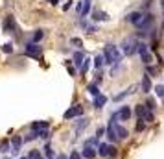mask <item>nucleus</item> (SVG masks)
Wrapping results in <instances>:
<instances>
[{
	"label": "nucleus",
	"instance_id": "obj_1",
	"mask_svg": "<svg viewBox=\"0 0 164 159\" xmlns=\"http://www.w3.org/2000/svg\"><path fill=\"white\" fill-rule=\"evenodd\" d=\"M122 50L114 45H107L105 50H103V57H105V63H111V65H120L122 63Z\"/></svg>",
	"mask_w": 164,
	"mask_h": 159
},
{
	"label": "nucleus",
	"instance_id": "obj_2",
	"mask_svg": "<svg viewBox=\"0 0 164 159\" xmlns=\"http://www.w3.org/2000/svg\"><path fill=\"white\" fill-rule=\"evenodd\" d=\"M138 52V43L135 39H125L122 43V54L124 56H133Z\"/></svg>",
	"mask_w": 164,
	"mask_h": 159
},
{
	"label": "nucleus",
	"instance_id": "obj_3",
	"mask_svg": "<svg viewBox=\"0 0 164 159\" xmlns=\"http://www.w3.org/2000/svg\"><path fill=\"white\" fill-rule=\"evenodd\" d=\"M138 54H140L142 61H144L146 65H149V63L153 61V56H151V52H149V48H148L146 43H138Z\"/></svg>",
	"mask_w": 164,
	"mask_h": 159
},
{
	"label": "nucleus",
	"instance_id": "obj_4",
	"mask_svg": "<svg viewBox=\"0 0 164 159\" xmlns=\"http://www.w3.org/2000/svg\"><path fill=\"white\" fill-rule=\"evenodd\" d=\"M41 54H42V46H39L37 43H28V45H26V56L39 59Z\"/></svg>",
	"mask_w": 164,
	"mask_h": 159
},
{
	"label": "nucleus",
	"instance_id": "obj_5",
	"mask_svg": "<svg viewBox=\"0 0 164 159\" xmlns=\"http://www.w3.org/2000/svg\"><path fill=\"white\" fill-rule=\"evenodd\" d=\"M129 119H131V107H129V105L120 107V109L113 115V120H129Z\"/></svg>",
	"mask_w": 164,
	"mask_h": 159
},
{
	"label": "nucleus",
	"instance_id": "obj_6",
	"mask_svg": "<svg viewBox=\"0 0 164 159\" xmlns=\"http://www.w3.org/2000/svg\"><path fill=\"white\" fill-rule=\"evenodd\" d=\"M125 19H127V22L135 24V26H140L142 22H144V13H140V11H131Z\"/></svg>",
	"mask_w": 164,
	"mask_h": 159
},
{
	"label": "nucleus",
	"instance_id": "obj_7",
	"mask_svg": "<svg viewBox=\"0 0 164 159\" xmlns=\"http://www.w3.org/2000/svg\"><path fill=\"white\" fill-rule=\"evenodd\" d=\"M83 115V107L81 105H74V107H70V109H67L65 111V120H70V119H76V116H81Z\"/></svg>",
	"mask_w": 164,
	"mask_h": 159
},
{
	"label": "nucleus",
	"instance_id": "obj_8",
	"mask_svg": "<svg viewBox=\"0 0 164 159\" xmlns=\"http://www.w3.org/2000/svg\"><path fill=\"white\" fill-rule=\"evenodd\" d=\"M105 133H107V139L109 141H116V120L109 122V128L105 130Z\"/></svg>",
	"mask_w": 164,
	"mask_h": 159
},
{
	"label": "nucleus",
	"instance_id": "obj_9",
	"mask_svg": "<svg viewBox=\"0 0 164 159\" xmlns=\"http://www.w3.org/2000/svg\"><path fill=\"white\" fill-rule=\"evenodd\" d=\"M45 130H48V122H46V120H39V122H33V124H31V131H35L37 135H39L41 131H45Z\"/></svg>",
	"mask_w": 164,
	"mask_h": 159
},
{
	"label": "nucleus",
	"instance_id": "obj_10",
	"mask_svg": "<svg viewBox=\"0 0 164 159\" xmlns=\"http://www.w3.org/2000/svg\"><path fill=\"white\" fill-rule=\"evenodd\" d=\"M72 59H74V65H76V67H81V65H83V61H85V54H83V50L74 52Z\"/></svg>",
	"mask_w": 164,
	"mask_h": 159
},
{
	"label": "nucleus",
	"instance_id": "obj_11",
	"mask_svg": "<svg viewBox=\"0 0 164 159\" xmlns=\"http://www.w3.org/2000/svg\"><path fill=\"white\" fill-rule=\"evenodd\" d=\"M20 144H22V139L20 137H13V141H11V154L17 155L20 152Z\"/></svg>",
	"mask_w": 164,
	"mask_h": 159
},
{
	"label": "nucleus",
	"instance_id": "obj_12",
	"mask_svg": "<svg viewBox=\"0 0 164 159\" xmlns=\"http://www.w3.org/2000/svg\"><path fill=\"white\" fill-rule=\"evenodd\" d=\"M105 104H107V96L105 94H98V96H94V107L96 109H102Z\"/></svg>",
	"mask_w": 164,
	"mask_h": 159
},
{
	"label": "nucleus",
	"instance_id": "obj_13",
	"mask_svg": "<svg viewBox=\"0 0 164 159\" xmlns=\"http://www.w3.org/2000/svg\"><path fill=\"white\" fill-rule=\"evenodd\" d=\"M135 85L133 87H129V89H125V91H122V93H120V94H116V96H114V102H120V100H124V98H127L129 96V94H133L135 93Z\"/></svg>",
	"mask_w": 164,
	"mask_h": 159
},
{
	"label": "nucleus",
	"instance_id": "obj_14",
	"mask_svg": "<svg viewBox=\"0 0 164 159\" xmlns=\"http://www.w3.org/2000/svg\"><path fill=\"white\" fill-rule=\"evenodd\" d=\"M81 157H85V159H94V157H96L94 148H92V146H85L83 152H81Z\"/></svg>",
	"mask_w": 164,
	"mask_h": 159
},
{
	"label": "nucleus",
	"instance_id": "obj_15",
	"mask_svg": "<svg viewBox=\"0 0 164 159\" xmlns=\"http://www.w3.org/2000/svg\"><path fill=\"white\" fill-rule=\"evenodd\" d=\"M140 87H142V91H144V93H149V91H151V80H149L148 74H144V78H142Z\"/></svg>",
	"mask_w": 164,
	"mask_h": 159
},
{
	"label": "nucleus",
	"instance_id": "obj_16",
	"mask_svg": "<svg viewBox=\"0 0 164 159\" xmlns=\"http://www.w3.org/2000/svg\"><path fill=\"white\" fill-rule=\"evenodd\" d=\"M146 113H148V107H146V105H142V104H138L137 107H135V115L138 116L140 120L144 119V115H146Z\"/></svg>",
	"mask_w": 164,
	"mask_h": 159
},
{
	"label": "nucleus",
	"instance_id": "obj_17",
	"mask_svg": "<svg viewBox=\"0 0 164 159\" xmlns=\"http://www.w3.org/2000/svg\"><path fill=\"white\" fill-rule=\"evenodd\" d=\"M91 7H92V0H85V4H83V9H81L79 17H87V15L91 13Z\"/></svg>",
	"mask_w": 164,
	"mask_h": 159
},
{
	"label": "nucleus",
	"instance_id": "obj_18",
	"mask_svg": "<svg viewBox=\"0 0 164 159\" xmlns=\"http://www.w3.org/2000/svg\"><path fill=\"white\" fill-rule=\"evenodd\" d=\"M129 135V131L125 128H122V126H116V137L118 139H125V137Z\"/></svg>",
	"mask_w": 164,
	"mask_h": 159
},
{
	"label": "nucleus",
	"instance_id": "obj_19",
	"mask_svg": "<svg viewBox=\"0 0 164 159\" xmlns=\"http://www.w3.org/2000/svg\"><path fill=\"white\" fill-rule=\"evenodd\" d=\"M15 28V20H13V17L9 15L7 19H6V22H4V30L6 31H9V30H13Z\"/></svg>",
	"mask_w": 164,
	"mask_h": 159
},
{
	"label": "nucleus",
	"instance_id": "obj_20",
	"mask_svg": "<svg viewBox=\"0 0 164 159\" xmlns=\"http://www.w3.org/2000/svg\"><path fill=\"white\" fill-rule=\"evenodd\" d=\"M98 154L102 157H107L109 155V144H98Z\"/></svg>",
	"mask_w": 164,
	"mask_h": 159
},
{
	"label": "nucleus",
	"instance_id": "obj_21",
	"mask_svg": "<svg viewBox=\"0 0 164 159\" xmlns=\"http://www.w3.org/2000/svg\"><path fill=\"white\" fill-rule=\"evenodd\" d=\"M92 15H94V17H92L94 20H109V15H107L105 11H94Z\"/></svg>",
	"mask_w": 164,
	"mask_h": 159
},
{
	"label": "nucleus",
	"instance_id": "obj_22",
	"mask_svg": "<svg viewBox=\"0 0 164 159\" xmlns=\"http://www.w3.org/2000/svg\"><path fill=\"white\" fill-rule=\"evenodd\" d=\"M42 37H45V31H42V30H35L33 31V37H31V43H39Z\"/></svg>",
	"mask_w": 164,
	"mask_h": 159
},
{
	"label": "nucleus",
	"instance_id": "obj_23",
	"mask_svg": "<svg viewBox=\"0 0 164 159\" xmlns=\"http://www.w3.org/2000/svg\"><path fill=\"white\" fill-rule=\"evenodd\" d=\"M87 91H89L92 96H98V94H100V89H98L96 83H89V85H87Z\"/></svg>",
	"mask_w": 164,
	"mask_h": 159
},
{
	"label": "nucleus",
	"instance_id": "obj_24",
	"mask_svg": "<svg viewBox=\"0 0 164 159\" xmlns=\"http://www.w3.org/2000/svg\"><path fill=\"white\" fill-rule=\"evenodd\" d=\"M87 126H89V120H85V119H81L78 124H76V130H78V133H81L85 128H87Z\"/></svg>",
	"mask_w": 164,
	"mask_h": 159
},
{
	"label": "nucleus",
	"instance_id": "obj_25",
	"mask_svg": "<svg viewBox=\"0 0 164 159\" xmlns=\"http://www.w3.org/2000/svg\"><path fill=\"white\" fill-rule=\"evenodd\" d=\"M0 152H2V154L11 152V146H9V143H7V141H2V143H0Z\"/></svg>",
	"mask_w": 164,
	"mask_h": 159
},
{
	"label": "nucleus",
	"instance_id": "obj_26",
	"mask_svg": "<svg viewBox=\"0 0 164 159\" xmlns=\"http://www.w3.org/2000/svg\"><path fill=\"white\" fill-rule=\"evenodd\" d=\"M105 63V57H103V54H100V56H96V59H94V67L96 69H100L102 65Z\"/></svg>",
	"mask_w": 164,
	"mask_h": 159
},
{
	"label": "nucleus",
	"instance_id": "obj_27",
	"mask_svg": "<svg viewBox=\"0 0 164 159\" xmlns=\"http://www.w3.org/2000/svg\"><path fill=\"white\" fill-rule=\"evenodd\" d=\"M81 26L87 30V34H94V31L98 30L96 26H92V24H89V22H85V20H83V22H81Z\"/></svg>",
	"mask_w": 164,
	"mask_h": 159
},
{
	"label": "nucleus",
	"instance_id": "obj_28",
	"mask_svg": "<svg viewBox=\"0 0 164 159\" xmlns=\"http://www.w3.org/2000/svg\"><path fill=\"white\" fill-rule=\"evenodd\" d=\"M45 155H46V159H56V154H53L50 146H45Z\"/></svg>",
	"mask_w": 164,
	"mask_h": 159
},
{
	"label": "nucleus",
	"instance_id": "obj_29",
	"mask_svg": "<svg viewBox=\"0 0 164 159\" xmlns=\"http://www.w3.org/2000/svg\"><path fill=\"white\" fill-rule=\"evenodd\" d=\"M70 43H72L76 48H81V46H83V41H81L79 37H72V41H70Z\"/></svg>",
	"mask_w": 164,
	"mask_h": 159
},
{
	"label": "nucleus",
	"instance_id": "obj_30",
	"mask_svg": "<svg viewBox=\"0 0 164 159\" xmlns=\"http://www.w3.org/2000/svg\"><path fill=\"white\" fill-rule=\"evenodd\" d=\"M89 67H91V59H89V57H85L83 65H81V72H87V70H89Z\"/></svg>",
	"mask_w": 164,
	"mask_h": 159
},
{
	"label": "nucleus",
	"instance_id": "obj_31",
	"mask_svg": "<svg viewBox=\"0 0 164 159\" xmlns=\"http://www.w3.org/2000/svg\"><path fill=\"white\" fill-rule=\"evenodd\" d=\"M28 157H30V159H42V157H41V152H39V150H31Z\"/></svg>",
	"mask_w": 164,
	"mask_h": 159
},
{
	"label": "nucleus",
	"instance_id": "obj_32",
	"mask_svg": "<svg viewBox=\"0 0 164 159\" xmlns=\"http://www.w3.org/2000/svg\"><path fill=\"white\" fill-rule=\"evenodd\" d=\"M155 93H157L159 98H164V85H157L155 87Z\"/></svg>",
	"mask_w": 164,
	"mask_h": 159
},
{
	"label": "nucleus",
	"instance_id": "obj_33",
	"mask_svg": "<svg viewBox=\"0 0 164 159\" xmlns=\"http://www.w3.org/2000/svg\"><path fill=\"white\" fill-rule=\"evenodd\" d=\"M142 120H144V122H153V111L148 109V113L144 115V119H142Z\"/></svg>",
	"mask_w": 164,
	"mask_h": 159
},
{
	"label": "nucleus",
	"instance_id": "obj_34",
	"mask_svg": "<svg viewBox=\"0 0 164 159\" xmlns=\"http://www.w3.org/2000/svg\"><path fill=\"white\" fill-rule=\"evenodd\" d=\"M37 137H39V135H37L35 131H30V135L24 137V141H33V139H37Z\"/></svg>",
	"mask_w": 164,
	"mask_h": 159
},
{
	"label": "nucleus",
	"instance_id": "obj_35",
	"mask_svg": "<svg viewBox=\"0 0 164 159\" xmlns=\"http://www.w3.org/2000/svg\"><path fill=\"white\" fill-rule=\"evenodd\" d=\"M2 50L6 52V54H11V52H13V45H11V43H7V45H4Z\"/></svg>",
	"mask_w": 164,
	"mask_h": 159
},
{
	"label": "nucleus",
	"instance_id": "obj_36",
	"mask_svg": "<svg viewBox=\"0 0 164 159\" xmlns=\"http://www.w3.org/2000/svg\"><path fill=\"white\" fill-rule=\"evenodd\" d=\"M116 154H118V152H116V148L109 144V157H116Z\"/></svg>",
	"mask_w": 164,
	"mask_h": 159
},
{
	"label": "nucleus",
	"instance_id": "obj_37",
	"mask_svg": "<svg viewBox=\"0 0 164 159\" xmlns=\"http://www.w3.org/2000/svg\"><path fill=\"white\" fill-rule=\"evenodd\" d=\"M144 128H146V122H144V120H138V124H137V131H142Z\"/></svg>",
	"mask_w": 164,
	"mask_h": 159
},
{
	"label": "nucleus",
	"instance_id": "obj_38",
	"mask_svg": "<svg viewBox=\"0 0 164 159\" xmlns=\"http://www.w3.org/2000/svg\"><path fill=\"white\" fill-rule=\"evenodd\" d=\"M102 135H105V128H98V131H96V137H98V139H102Z\"/></svg>",
	"mask_w": 164,
	"mask_h": 159
},
{
	"label": "nucleus",
	"instance_id": "obj_39",
	"mask_svg": "<svg viewBox=\"0 0 164 159\" xmlns=\"http://www.w3.org/2000/svg\"><path fill=\"white\" fill-rule=\"evenodd\" d=\"M146 107H148L149 111H153V109H155V102H153V100H148V105H146Z\"/></svg>",
	"mask_w": 164,
	"mask_h": 159
},
{
	"label": "nucleus",
	"instance_id": "obj_40",
	"mask_svg": "<svg viewBox=\"0 0 164 159\" xmlns=\"http://www.w3.org/2000/svg\"><path fill=\"white\" fill-rule=\"evenodd\" d=\"M83 4H85V0H81V2H78V6H76V11L81 13V9H83Z\"/></svg>",
	"mask_w": 164,
	"mask_h": 159
},
{
	"label": "nucleus",
	"instance_id": "obj_41",
	"mask_svg": "<svg viewBox=\"0 0 164 159\" xmlns=\"http://www.w3.org/2000/svg\"><path fill=\"white\" fill-rule=\"evenodd\" d=\"M39 137H41V139H48V137H50L48 130H45V131H41V133H39Z\"/></svg>",
	"mask_w": 164,
	"mask_h": 159
},
{
	"label": "nucleus",
	"instance_id": "obj_42",
	"mask_svg": "<svg viewBox=\"0 0 164 159\" xmlns=\"http://www.w3.org/2000/svg\"><path fill=\"white\" fill-rule=\"evenodd\" d=\"M68 159H81V155H79L78 152H72V154L68 155Z\"/></svg>",
	"mask_w": 164,
	"mask_h": 159
},
{
	"label": "nucleus",
	"instance_id": "obj_43",
	"mask_svg": "<svg viewBox=\"0 0 164 159\" xmlns=\"http://www.w3.org/2000/svg\"><path fill=\"white\" fill-rule=\"evenodd\" d=\"M148 72H149V74H157V69H155V67H149V65H148Z\"/></svg>",
	"mask_w": 164,
	"mask_h": 159
},
{
	"label": "nucleus",
	"instance_id": "obj_44",
	"mask_svg": "<svg viewBox=\"0 0 164 159\" xmlns=\"http://www.w3.org/2000/svg\"><path fill=\"white\" fill-rule=\"evenodd\" d=\"M70 6H72V0H68V2H67V4H65V6H63V9H65V11H67V9H68Z\"/></svg>",
	"mask_w": 164,
	"mask_h": 159
},
{
	"label": "nucleus",
	"instance_id": "obj_45",
	"mask_svg": "<svg viewBox=\"0 0 164 159\" xmlns=\"http://www.w3.org/2000/svg\"><path fill=\"white\" fill-rule=\"evenodd\" d=\"M50 4H59V0H48Z\"/></svg>",
	"mask_w": 164,
	"mask_h": 159
},
{
	"label": "nucleus",
	"instance_id": "obj_46",
	"mask_svg": "<svg viewBox=\"0 0 164 159\" xmlns=\"http://www.w3.org/2000/svg\"><path fill=\"white\" fill-rule=\"evenodd\" d=\"M56 159H68V157H65V155H61V154H59V155H57Z\"/></svg>",
	"mask_w": 164,
	"mask_h": 159
},
{
	"label": "nucleus",
	"instance_id": "obj_47",
	"mask_svg": "<svg viewBox=\"0 0 164 159\" xmlns=\"http://www.w3.org/2000/svg\"><path fill=\"white\" fill-rule=\"evenodd\" d=\"M20 159H30V157H28V155H24V157H20Z\"/></svg>",
	"mask_w": 164,
	"mask_h": 159
},
{
	"label": "nucleus",
	"instance_id": "obj_48",
	"mask_svg": "<svg viewBox=\"0 0 164 159\" xmlns=\"http://www.w3.org/2000/svg\"><path fill=\"white\" fill-rule=\"evenodd\" d=\"M6 159H9V157H6Z\"/></svg>",
	"mask_w": 164,
	"mask_h": 159
},
{
	"label": "nucleus",
	"instance_id": "obj_49",
	"mask_svg": "<svg viewBox=\"0 0 164 159\" xmlns=\"http://www.w3.org/2000/svg\"><path fill=\"white\" fill-rule=\"evenodd\" d=\"M162 4H164V2H162Z\"/></svg>",
	"mask_w": 164,
	"mask_h": 159
}]
</instances>
